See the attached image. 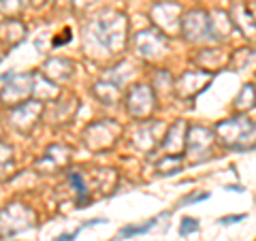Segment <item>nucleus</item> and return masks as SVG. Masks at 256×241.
Returning <instances> with one entry per match:
<instances>
[{
  "instance_id": "5",
  "label": "nucleus",
  "mask_w": 256,
  "mask_h": 241,
  "mask_svg": "<svg viewBox=\"0 0 256 241\" xmlns=\"http://www.w3.org/2000/svg\"><path fill=\"white\" fill-rule=\"evenodd\" d=\"M196 228H198V222H196V220H192V218H184V222H182V228H180V232H182V235H188V232L196 230Z\"/></svg>"
},
{
  "instance_id": "6",
  "label": "nucleus",
  "mask_w": 256,
  "mask_h": 241,
  "mask_svg": "<svg viewBox=\"0 0 256 241\" xmlns=\"http://www.w3.org/2000/svg\"><path fill=\"white\" fill-rule=\"evenodd\" d=\"M77 235H79V230H73V232H68V235H60L56 241H70V239H75Z\"/></svg>"
},
{
  "instance_id": "2",
  "label": "nucleus",
  "mask_w": 256,
  "mask_h": 241,
  "mask_svg": "<svg viewBox=\"0 0 256 241\" xmlns=\"http://www.w3.org/2000/svg\"><path fill=\"white\" fill-rule=\"evenodd\" d=\"M30 92V77H13L11 84L4 86L2 94H0V98H2V102H6L9 107H18L20 102L26 98Z\"/></svg>"
},
{
  "instance_id": "4",
  "label": "nucleus",
  "mask_w": 256,
  "mask_h": 241,
  "mask_svg": "<svg viewBox=\"0 0 256 241\" xmlns=\"http://www.w3.org/2000/svg\"><path fill=\"white\" fill-rule=\"evenodd\" d=\"M9 162H11V148L4 146V143H0V173L4 171Z\"/></svg>"
},
{
  "instance_id": "1",
  "label": "nucleus",
  "mask_w": 256,
  "mask_h": 241,
  "mask_svg": "<svg viewBox=\"0 0 256 241\" xmlns=\"http://www.w3.org/2000/svg\"><path fill=\"white\" fill-rule=\"evenodd\" d=\"M32 220H34L32 212L24 210L22 205H9L0 214V235H11V232L24 230L26 226H30Z\"/></svg>"
},
{
  "instance_id": "3",
  "label": "nucleus",
  "mask_w": 256,
  "mask_h": 241,
  "mask_svg": "<svg viewBox=\"0 0 256 241\" xmlns=\"http://www.w3.org/2000/svg\"><path fill=\"white\" fill-rule=\"evenodd\" d=\"M154 222H156V218L146 222V224H141V226H137V228H124V230H120V237H132V235H139V232H146V230H150L152 226H154Z\"/></svg>"
}]
</instances>
